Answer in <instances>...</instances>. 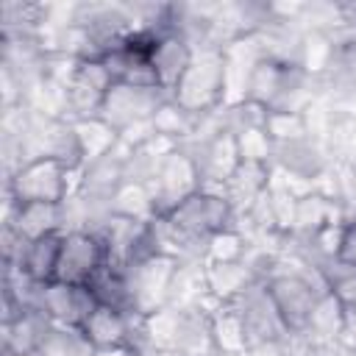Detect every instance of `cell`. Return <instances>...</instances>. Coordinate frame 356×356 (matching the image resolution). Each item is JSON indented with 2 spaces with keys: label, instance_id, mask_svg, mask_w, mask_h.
<instances>
[{
  "label": "cell",
  "instance_id": "cell-1",
  "mask_svg": "<svg viewBox=\"0 0 356 356\" xmlns=\"http://www.w3.org/2000/svg\"><path fill=\"white\" fill-rule=\"evenodd\" d=\"M261 284H264L284 328L289 331V337H303L317 298L328 289L323 270H317L312 264H306V270H278L275 267Z\"/></svg>",
  "mask_w": 356,
  "mask_h": 356
},
{
  "label": "cell",
  "instance_id": "cell-2",
  "mask_svg": "<svg viewBox=\"0 0 356 356\" xmlns=\"http://www.w3.org/2000/svg\"><path fill=\"white\" fill-rule=\"evenodd\" d=\"M170 97L195 117H203V114L222 108L225 97H228V75H225L222 47H214V44L197 47L189 70L175 83Z\"/></svg>",
  "mask_w": 356,
  "mask_h": 356
},
{
  "label": "cell",
  "instance_id": "cell-3",
  "mask_svg": "<svg viewBox=\"0 0 356 356\" xmlns=\"http://www.w3.org/2000/svg\"><path fill=\"white\" fill-rule=\"evenodd\" d=\"M72 175H81V172L70 170L58 159H50V156L25 159L8 175V184H6L8 203H17V206H22V203L61 206L72 197V189H78V178H72Z\"/></svg>",
  "mask_w": 356,
  "mask_h": 356
},
{
  "label": "cell",
  "instance_id": "cell-4",
  "mask_svg": "<svg viewBox=\"0 0 356 356\" xmlns=\"http://www.w3.org/2000/svg\"><path fill=\"white\" fill-rule=\"evenodd\" d=\"M172 228L195 242H209L214 234L236 228V211L231 200L220 189H197L186 200H181L167 217Z\"/></svg>",
  "mask_w": 356,
  "mask_h": 356
},
{
  "label": "cell",
  "instance_id": "cell-5",
  "mask_svg": "<svg viewBox=\"0 0 356 356\" xmlns=\"http://www.w3.org/2000/svg\"><path fill=\"white\" fill-rule=\"evenodd\" d=\"M200 186H203V181H200V170H197L195 156L184 145H178L175 150H170L161 159L156 175L147 184V189L153 195L156 217H167L181 200H186Z\"/></svg>",
  "mask_w": 356,
  "mask_h": 356
},
{
  "label": "cell",
  "instance_id": "cell-6",
  "mask_svg": "<svg viewBox=\"0 0 356 356\" xmlns=\"http://www.w3.org/2000/svg\"><path fill=\"white\" fill-rule=\"evenodd\" d=\"M108 264V248L92 228H70L61 242L56 281L72 286H89L92 278Z\"/></svg>",
  "mask_w": 356,
  "mask_h": 356
},
{
  "label": "cell",
  "instance_id": "cell-7",
  "mask_svg": "<svg viewBox=\"0 0 356 356\" xmlns=\"http://www.w3.org/2000/svg\"><path fill=\"white\" fill-rule=\"evenodd\" d=\"M111 86H114V78L103 64V58L75 61L70 78L64 81V108L70 111V120L100 117V108Z\"/></svg>",
  "mask_w": 356,
  "mask_h": 356
},
{
  "label": "cell",
  "instance_id": "cell-8",
  "mask_svg": "<svg viewBox=\"0 0 356 356\" xmlns=\"http://www.w3.org/2000/svg\"><path fill=\"white\" fill-rule=\"evenodd\" d=\"M97 298L89 286H72L61 281H50L39 292V312L58 331H81L86 317L95 312Z\"/></svg>",
  "mask_w": 356,
  "mask_h": 356
},
{
  "label": "cell",
  "instance_id": "cell-9",
  "mask_svg": "<svg viewBox=\"0 0 356 356\" xmlns=\"http://www.w3.org/2000/svg\"><path fill=\"white\" fill-rule=\"evenodd\" d=\"M164 100H167L164 89H142V86L114 83L111 92L106 95L100 117L120 134V131H125L136 122H147Z\"/></svg>",
  "mask_w": 356,
  "mask_h": 356
},
{
  "label": "cell",
  "instance_id": "cell-10",
  "mask_svg": "<svg viewBox=\"0 0 356 356\" xmlns=\"http://www.w3.org/2000/svg\"><path fill=\"white\" fill-rule=\"evenodd\" d=\"M195 58V44L175 28H167L159 42L153 44L150 50V61H153V70L159 75V86L170 95L175 89V83L184 78V72L189 70Z\"/></svg>",
  "mask_w": 356,
  "mask_h": 356
},
{
  "label": "cell",
  "instance_id": "cell-11",
  "mask_svg": "<svg viewBox=\"0 0 356 356\" xmlns=\"http://www.w3.org/2000/svg\"><path fill=\"white\" fill-rule=\"evenodd\" d=\"M103 64L108 67L114 83L142 86V89H161L147 47H136L131 42H122V44L103 53Z\"/></svg>",
  "mask_w": 356,
  "mask_h": 356
},
{
  "label": "cell",
  "instance_id": "cell-12",
  "mask_svg": "<svg viewBox=\"0 0 356 356\" xmlns=\"http://www.w3.org/2000/svg\"><path fill=\"white\" fill-rule=\"evenodd\" d=\"M273 184V164L264 161H242L231 178L222 184V195L231 200L236 217H245L267 192Z\"/></svg>",
  "mask_w": 356,
  "mask_h": 356
},
{
  "label": "cell",
  "instance_id": "cell-13",
  "mask_svg": "<svg viewBox=\"0 0 356 356\" xmlns=\"http://www.w3.org/2000/svg\"><path fill=\"white\" fill-rule=\"evenodd\" d=\"M203 281H206V292L217 303H234L261 278L256 275V270L245 256L242 261H203Z\"/></svg>",
  "mask_w": 356,
  "mask_h": 356
},
{
  "label": "cell",
  "instance_id": "cell-14",
  "mask_svg": "<svg viewBox=\"0 0 356 356\" xmlns=\"http://www.w3.org/2000/svg\"><path fill=\"white\" fill-rule=\"evenodd\" d=\"M8 220L6 225L14 228L25 242H33L39 236L47 234H58L67 231V203L61 206H50V203H8Z\"/></svg>",
  "mask_w": 356,
  "mask_h": 356
},
{
  "label": "cell",
  "instance_id": "cell-15",
  "mask_svg": "<svg viewBox=\"0 0 356 356\" xmlns=\"http://www.w3.org/2000/svg\"><path fill=\"white\" fill-rule=\"evenodd\" d=\"M206 317L217 356H248L250 339L236 303H217Z\"/></svg>",
  "mask_w": 356,
  "mask_h": 356
},
{
  "label": "cell",
  "instance_id": "cell-16",
  "mask_svg": "<svg viewBox=\"0 0 356 356\" xmlns=\"http://www.w3.org/2000/svg\"><path fill=\"white\" fill-rule=\"evenodd\" d=\"M64 234L67 231H58V234H47V236H39V239L28 242L25 250H22V259H19L17 270H22L33 284H50V281H56Z\"/></svg>",
  "mask_w": 356,
  "mask_h": 356
},
{
  "label": "cell",
  "instance_id": "cell-17",
  "mask_svg": "<svg viewBox=\"0 0 356 356\" xmlns=\"http://www.w3.org/2000/svg\"><path fill=\"white\" fill-rule=\"evenodd\" d=\"M345 309L342 303L325 289L314 309H312V317H309V328L303 334V339H312V342H320V345H331V342H339L342 339V331H345Z\"/></svg>",
  "mask_w": 356,
  "mask_h": 356
},
{
  "label": "cell",
  "instance_id": "cell-18",
  "mask_svg": "<svg viewBox=\"0 0 356 356\" xmlns=\"http://www.w3.org/2000/svg\"><path fill=\"white\" fill-rule=\"evenodd\" d=\"M75 131H78V142L83 150L86 164L108 156L111 150H117L120 145V134L103 120V117H89V120H72Z\"/></svg>",
  "mask_w": 356,
  "mask_h": 356
},
{
  "label": "cell",
  "instance_id": "cell-19",
  "mask_svg": "<svg viewBox=\"0 0 356 356\" xmlns=\"http://www.w3.org/2000/svg\"><path fill=\"white\" fill-rule=\"evenodd\" d=\"M248 250H250V242H248L245 231L236 225V228H228V231L214 234L206 242L203 261H242L248 256Z\"/></svg>",
  "mask_w": 356,
  "mask_h": 356
},
{
  "label": "cell",
  "instance_id": "cell-20",
  "mask_svg": "<svg viewBox=\"0 0 356 356\" xmlns=\"http://www.w3.org/2000/svg\"><path fill=\"white\" fill-rule=\"evenodd\" d=\"M328 292L342 303L345 314H356V267H348L342 261H331L323 267Z\"/></svg>",
  "mask_w": 356,
  "mask_h": 356
},
{
  "label": "cell",
  "instance_id": "cell-21",
  "mask_svg": "<svg viewBox=\"0 0 356 356\" xmlns=\"http://www.w3.org/2000/svg\"><path fill=\"white\" fill-rule=\"evenodd\" d=\"M95 356H134L131 348H106V350H95Z\"/></svg>",
  "mask_w": 356,
  "mask_h": 356
},
{
  "label": "cell",
  "instance_id": "cell-22",
  "mask_svg": "<svg viewBox=\"0 0 356 356\" xmlns=\"http://www.w3.org/2000/svg\"><path fill=\"white\" fill-rule=\"evenodd\" d=\"M345 167H348V164H345ZM348 170H350V181H353V192H356V164H350Z\"/></svg>",
  "mask_w": 356,
  "mask_h": 356
}]
</instances>
